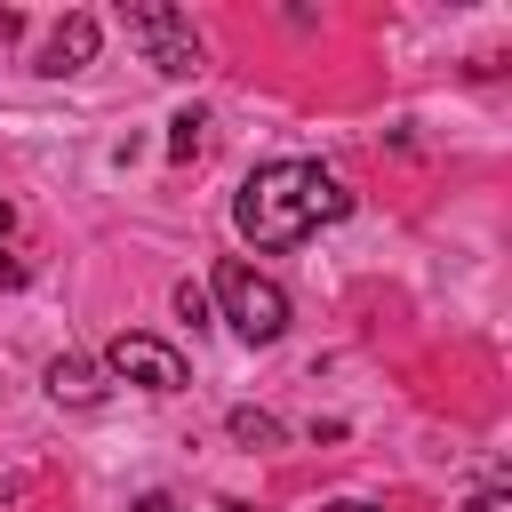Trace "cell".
<instances>
[{
  "label": "cell",
  "instance_id": "6da1fadb",
  "mask_svg": "<svg viewBox=\"0 0 512 512\" xmlns=\"http://www.w3.org/2000/svg\"><path fill=\"white\" fill-rule=\"evenodd\" d=\"M336 216H352V192L320 160H264L232 192V224H240L248 248H296V240H312Z\"/></svg>",
  "mask_w": 512,
  "mask_h": 512
},
{
  "label": "cell",
  "instance_id": "7a4b0ae2",
  "mask_svg": "<svg viewBox=\"0 0 512 512\" xmlns=\"http://www.w3.org/2000/svg\"><path fill=\"white\" fill-rule=\"evenodd\" d=\"M216 304H224V320H232L240 344H280V336H288V288H280L272 272L240 264V256L216 264Z\"/></svg>",
  "mask_w": 512,
  "mask_h": 512
},
{
  "label": "cell",
  "instance_id": "3957f363",
  "mask_svg": "<svg viewBox=\"0 0 512 512\" xmlns=\"http://www.w3.org/2000/svg\"><path fill=\"white\" fill-rule=\"evenodd\" d=\"M120 24H128V40H136L168 80H192V72H200V32H192L184 8H168V0H128Z\"/></svg>",
  "mask_w": 512,
  "mask_h": 512
},
{
  "label": "cell",
  "instance_id": "277c9868",
  "mask_svg": "<svg viewBox=\"0 0 512 512\" xmlns=\"http://www.w3.org/2000/svg\"><path fill=\"white\" fill-rule=\"evenodd\" d=\"M104 376L136 384V392H184V352L168 336H144V328H120L104 344Z\"/></svg>",
  "mask_w": 512,
  "mask_h": 512
},
{
  "label": "cell",
  "instance_id": "5b68a950",
  "mask_svg": "<svg viewBox=\"0 0 512 512\" xmlns=\"http://www.w3.org/2000/svg\"><path fill=\"white\" fill-rule=\"evenodd\" d=\"M88 56H96V16H64V24L48 32V48H40V72L64 80V72H80Z\"/></svg>",
  "mask_w": 512,
  "mask_h": 512
},
{
  "label": "cell",
  "instance_id": "8992f818",
  "mask_svg": "<svg viewBox=\"0 0 512 512\" xmlns=\"http://www.w3.org/2000/svg\"><path fill=\"white\" fill-rule=\"evenodd\" d=\"M48 400H64V408H96V400H104V368H88L80 352H56V360H48Z\"/></svg>",
  "mask_w": 512,
  "mask_h": 512
},
{
  "label": "cell",
  "instance_id": "52a82bcc",
  "mask_svg": "<svg viewBox=\"0 0 512 512\" xmlns=\"http://www.w3.org/2000/svg\"><path fill=\"white\" fill-rule=\"evenodd\" d=\"M200 144H208V120H200V112H176V120H168V152H176V160H192Z\"/></svg>",
  "mask_w": 512,
  "mask_h": 512
},
{
  "label": "cell",
  "instance_id": "ba28073f",
  "mask_svg": "<svg viewBox=\"0 0 512 512\" xmlns=\"http://www.w3.org/2000/svg\"><path fill=\"white\" fill-rule=\"evenodd\" d=\"M232 440H248V448H272V440H280V424H272L264 408H232Z\"/></svg>",
  "mask_w": 512,
  "mask_h": 512
},
{
  "label": "cell",
  "instance_id": "9c48e42d",
  "mask_svg": "<svg viewBox=\"0 0 512 512\" xmlns=\"http://www.w3.org/2000/svg\"><path fill=\"white\" fill-rule=\"evenodd\" d=\"M176 312H184V320L200 328V320H208V288H192V280H176Z\"/></svg>",
  "mask_w": 512,
  "mask_h": 512
},
{
  "label": "cell",
  "instance_id": "30bf717a",
  "mask_svg": "<svg viewBox=\"0 0 512 512\" xmlns=\"http://www.w3.org/2000/svg\"><path fill=\"white\" fill-rule=\"evenodd\" d=\"M464 512H512V496H504V488H480V496H472Z\"/></svg>",
  "mask_w": 512,
  "mask_h": 512
},
{
  "label": "cell",
  "instance_id": "8fae6325",
  "mask_svg": "<svg viewBox=\"0 0 512 512\" xmlns=\"http://www.w3.org/2000/svg\"><path fill=\"white\" fill-rule=\"evenodd\" d=\"M16 32H24V16H16V8H0V40H16Z\"/></svg>",
  "mask_w": 512,
  "mask_h": 512
},
{
  "label": "cell",
  "instance_id": "7c38bea8",
  "mask_svg": "<svg viewBox=\"0 0 512 512\" xmlns=\"http://www.w3.org/2000/svg\"><path fill=\"white\" fill-rule=\"evenodd\" d=\"M0 280H8V288H16V280H24V264H16V256H8V248H0Z\"/></svg>",
  "mask_w": 512,
  "mask_h": 512
},
{
  "label": "cell",
  "instance_id": "4fadbf2b",
  "mask_svg": "<svg viewBox=\"0 0 512 512\" xmlns=\"http://www.w3.org/2000/svg\"><path fill=\"white\" fill-rule=\"evenodd\" d=\"M136 512H176V504H168V496L152 488V496H136Z\"/></svg>",
  "mask_w": 512,
  "mask_h": 512
},
{
  "label": "cell",
  "instance_id": "5bb4252c",
  "mask_svg": "<svg viewBox=\"0 0 512 512\" xmlns=\"http://www.w3.org/2000/svg\"><path fill=\"white\" fill-rule=\"evenodd\" d=\"M320 512H376V504H360V496H336V504H320Z\"/></svg>",
  "mask_w": 512,
  "mask_h": 512
},
{
  "label": "cell",
  "instance_id": "9a60e30c",
  "mask_svg": "<svg viewBox=\"0 0 512 512\" xmlns=\"http://www.w3.org/2000/svg\"><path fill=\"white\" fill-rule=\"evenodd\" d=\"M8 224H16V208H8V200H0V240H8Z\"/></svg>",
  "mask_w": 512,
  "mask_h": 512
},
{
  "label": "cell",
  "instance_id": "2e32d148",
  "mask_svg": "<svg viewBox=\"0 0 512 512\" xmlns=\"http://www.w3.org/2000/svg\"><path fill=\"white\" fill-rule=\"evenodd\" d=\"M0 504H8V480H0Z\"/></svg>",
  "mask_w": 512,
  "mask_h": 512
}]
</instances>
